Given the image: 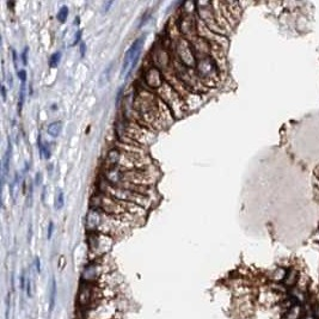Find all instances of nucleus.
Returning a JSON list of instances; mask_svg holds the SVG:
<instances>
[{"label":"nucleus","mask_w":319,"mask_h":319,"mask_svg":"<svg viewBox=\"0 0 319 319\" xmlns=\"http://www.w3.org/2000/svg\"><path fill=\"white\" fill-rule=\"evenodd\" d=\"M47 130H48V133L53 136V138H58V136L62 132V123L60 121L53 122V123H50L49 126H48Z\"/></svg>","instance_id":"nucleus-18"},{"label":"nucleus","mask_w":319,"mask_h":319,"mask_svg":"<svg viewBox=\"0 0 319 319\" xmlns=\"http://www.w3.org/2000/svg\"><path fill=\"white\" fill-rule=\"evenodd\" d=\"M134 108L140 116L141 126L163 129L173 122L172 113L159 97L146 90H140L134 99Z\"/></svg>","instance_id":"nucleus-1"},{"label":"nucleus","mask_w":319,"mask_h":319,"mask_svg":"<svg viewBox=\"0 0 319 319\" xmlns=\"http://www.w3.org/2000/svg\"><path fill=\"white\" fill-rule=\"evenodd\" d=\"M110 70H112V66H108L107 67V70H104L103 71V73H102V76H101V85H103L104 84V79H105V81H107V79L109 78V72H110Z\"/></svg>","instance_id":"nucleus-24"},{"label":"nucleus","mask_w":319,"mask_h":319,"mask_svg":"<svg viewBox=\"0 0 319 319\" xmlns=\"http://www.w3.org/2000/svg\"><path fill=\"white\" fill-rule=\"evenodd\" d=\"M144 43H145V35L136 39L135 41H134V43L130 45L129 49L127 50L126 55H124V59H123V64H122V68H121L122 78H124V77L130 75L136 65H138Z\"/></svg>","instance_id":"nucleus-10"},{"label":"nucleus","mask_w":319,"mask_h":319,"mask_svg":"<svg viewBox=\"0 0 319 319\" xmlns=\"http://www.w3.org/2000/svg\"><path fill=\"white\" fill-rule=\"evenodd\" d=\"M113 5V1H107L103 4V7H102V12H108L109 11V7Z\"/></svg>","instance_id":"nucleus-26"},{"label":"nucleus","mask_w":319,"mask_h":319,"mask_svg":"<svg viewBox=\"0 0 319 319\" xmlns=\"http://www.w3.org/2000/svg\"><path fill=\"white\" fill-rule=\"evenodd\" d=\"M21 289L24 290L27 289L25 288V273L22 272V275H21Z\"/></svg>","instance_id":"nucleus-30"},{"label":"nucleus","mask_w":319,"mask_h":319,"mask_svg":"<svg viewBox=\"0 0 319 319\" xmlns=\"http://www.w3.org/2000/svg\"><path fill=\"white\" fill-rule=\"evenodd\" d=\"M8 84H10V87L13 86V79H12V76L10 75V78H8Z\"/></svg>","instance_id":"nucleus-37"},{"label":"nucleus","mask_w":319,"mask_h":319,"mask_svg":"<svg viewBox=\"0 0 319 319\" xmlns=\"http://www.w3.org/2000/svg\"><path fill=\"white\" fill-rule=\"evenodd\" d=\"M195 6L199 12V16H200L201 21L203 22L204 24H206L207 27L213 31V33L220 34V35H226L227 31H225L223 28L220 27V24H219L218 21H216L212 2H196Z\"/></svg>","instance_id":"nucleus-11"},{"label":"nucleus","mask_w":319,"mask_h":319,"mask_svg":"<svg viewBox=\"0 0 319 319\" xmlns=\"http://www.w3.org/2000/svg\"><path fill=\"white\" fill-rule=\"evenodd\" d=\"M85 49H86V48H85V44H84V43H81V44H80V55H81V58H84V55H85Z\"/></svg>","instance_id":"nucleus-36"},{"label":"nucleus","mask_w":319,"mask_h":319,"mask_svg":"<svg viewBox=\"0 0 319 319\" xmlns=\"http://www.w3.org/2000/svg\"><path fill=\"white\" fill-rule=\"evenodd\" d=\"M25 99V82H22L21 89H19V99H18V113L22 112L23 104Z\"/></svg>","instance_id":"nucleus-21"},{"label":"nucleus","mask_w":319,"mask_h":319,"mask_svg":"<svg viewBox=\"0 0 319 319\" xmlns=\"http://www.w3.org/2000/svg\"><path fill=\"white\" fill-rule=\"evenodd\" d=\"M11 157H12V145H11V142H8L7 150H6V152H5V156H4V160H2V175H1L2 186H4L5 182H6L8 171H10Z\"/></svg>","instance_id":"nucleus-16"},{"label":"nucleus","mask_w":319,"mask_h":319,"mask_svg":"<svg viewBox=\"0 0 319 319\" xmlns=\"http://www.w3.org/2000/svg\"><path fill=\"white\" fill-rule=\"evenodd\" d=\"M65 204V196H64V192L62 190H59L58 194H56V199H55V209H61Z\"/></svg>","instance_id":"nucleus-22"},{"label":"nucleus","mask_w":319,"mask_h":319,"mask_svg":"<svg viewBox=\"0 0 319 319\" xmlns=\"http://www.w3.org/2000/svg\"><path fill=\"white\" fill-rule=\"evenodd\" d=\"M17 75H18L19 79H21L22 82L27 81V71H25V70H19L18 72H17Z\"/></svg>","instance_id":"nucleus-25"},{"label":"nucleus","mask_w":319,"mask_h":319,"mask_svg":"<svg viewBox=\"0 0 319 319\" xmlns=\"http://www.w3.org/2000/svg\"><path fill=\"white\" fill-rule=\"evenodd\" d=\"M113 237L99 232H87V246L91 255L96 260L103 256L113 247Z\"/></svg>","instance_id":"nucleus-8"},{"label":"nucleus","mask_w":319,"mask_h":319,"mask_svg":"<svg viewBox=\"0 0 319 319\" xmlns=\"http://www.w3.org/2000/svg\"><path fill=\"white\" fill-rule=\"evenodd\" d=\"M27 295L28 297H31V281H30V279H27Z\"/></svg>","instance_id":"nucleus-28"},{"label":"nucleus","mask_w":319,"mask_h":319,"mask_svg":"<svg viewBox=\"0 0 319 319\" xmlns=\"http://www.w3.org/2000/svg\"><path fill=\"white\" fill-rule=\"evenodd\" d=\"M195 71L203 85L215 86L218 84V81L220 80L221 71L219 68L218 64L214 61V59L210 55L207 56V58L198 60L196 61Z\"/></svg>","instance_id":"nucleus-6"},{"label":"nucleus","mask_w":319,"mask_h":319,"mask_svg":"<svg viewBox=\"0 0 319 319\" xmlns=\"http://www.w3.org/2000/svg\"><path fill=\"white\" fill-rule=\"evenodd\" d=\"M152 61L155 67L159 70H167L172 65V59H171L169 50L164 47L163 43H158L155 45L152 52Z\"/></svg>","instance_id":"nucleus-14"},{"label":"nucleus","mask_w":319,"mask_h":319,"mask_svg":"<svg viewBox=\"0 0 319 319\" xmlns=\"http://www.w3.org/2000/svg\"><path fill=\"white\" fill-rule=\"evenodd\" d=\"M27 55H28V48H25L24 52L22 53V61H23V65H27V64H28Z\"/></svg>","instance_id":"nucleus-29"},{"label":"nucleus","mask_w":319,"mask_h":319,"mask_svg":"<svg viewBox=\"0 0 319 319\" xmlns=\"http://www.w3.org/2000/svg\"><path fill=\"white\" fill-rule=\"evenodd\" d=\"M56 281L55 279L53 278L52 280V290H50V305H49V309L50 311H53L54 306H55V299H56Z\"/></svg>","instance_id":"nucleus-19"},{"label":"nucleus","mask_w":319,"mask_h":319,"mask_svg":"<svg viewBox=\"0 0 319 319\" xmlns=\"http://www.w3.org/2000/svg\"><path fill=\"white\" fill-rule=\"evenodd\" d=\"M179 31L189 42L199 38L198 35V21L194 18L193 13L184 12L179 19Z\"/></svg>","instance_id":"nucleus-13"},{"label":"nucleus","mask_w":319,"mask_h":319,"mask_svg":"<svg viewBox=\"0 0 319 319\" xmlns=\"http://www.w3.org/2000/svg\"><path fill=\"white\" fill-rule=\"evenodd\" d=\"M53 229H54V224H53V221H50V223H49V229H48V239L52 238Z\"/></svg>","instance_id":"nucleus-33"},{"label":"nucleus","mask_w":319,"mask_h":319,"mask_svg":"<svg viewBox=\"0 0 319 319\" xmlns=\"http://www.w3.org/2000/svg\"><path fill=\"white\" fill-rule=\"evenodd\" d=\"M42 183V175L40 172H38L35 175V186H41Z\"/></svg>","instance_id":"nucleus-27"},{"label":"nucleus","mask_w":319,"mask_h":319,"mask_svg":"<svg viewBox=\"0 0 319 319\" xmlns=\"http://www.w3.org/2000/svg\"><path fill=\"white\" fill-rule=\"evenodd\" d=\"M87 232H99L115 238L123 236L128 230V224L123 223L118 216H114L101 210L90 208L85 218Z\"/></svg>","instance_id":"nucleus-3"},{"label":"nucleus","mask_w":319,"mask_h":319,"mask_svg":"<svg viewBox=\"0 0 319 319\" xmlns=\"http://www.w3.org/2000/svg\"><path fill=\"white\" fill-rule=\"evenodd\" d=\"M67 17H68V7L67 6H61V8H60L59 12H58L59 22L65 23V22H66Z\"/></svg>","instance_id":"nucleus-23"},{"label":"nucleus","mask_w":319,"mask_h":319,"mask_svg":"<svg viewBox=\"0 0 319 319\" xmlns=\"http://www.w3.org/2000/svg\"><path fill=\"white\" fill-rule=\"evenodd\" d=\"M81 30H78V33L76 34V36H75V42H73V45H76L77 43H78L79 41H80V38H81Z\"/></svg>","instance_id":"nucleus-31"},{"label":"nucleus","mask_w":319,"mask_h":319,"mask_svg":"<svg viewBox=\"0 0 319 319\" xmlns=\"http://www.w3.org/2000/svg\"><path fill=\"white\" fill-rule=\"evenodd\" d=\"M99 190H101L102 194L104 195L110 196V198L116 199V200L123 201V202H129V203L138 204L142 208H149L150 207V198L149 196L141 195V194L134 193L132 190L123 189V188H119L115 186H112V184L108 183L107 181L102 182L101 186H99Z\"/></svg>","instance_id":"nucleus-4"},{"label":"nucleus","mask_w":319,"mask_h":319,"mask_svg":"<svg viewBox=\"0 0 319 319\" xmlns=\"http://www.w3.org/2000/svg\"><path fill=\"white\" fill-rule=\"evenodd\" d=\"M173 71H175V76L177 77L178 80L187 90L194 91V92H201V91L206 90L194 68L187 67L186 65L179 61H175L173 62Z\"/></svg>","instance_id":"nucleus-7"},{"label":"nucleus","mask_w":319,"mask_h":319,"mask_svg":"<svg viewBox=\"0 0 319 319\" xmlns=\"http://www.w3.org/2000/svg\"><path fill=\"white\" fill-rule=\"evenodd\" d=\"M118 307L115 300L105 299L85 309V319H118Z\"/></svg>","instance_id":"nucleus-9"},{"label":"nucleus","mask_w":319,"mask_h":319,"mask_svg":"<svg viewBox=\"0 0 319 319\" xmlns=\"http://www.w3.org/2000/svg\"><path fill=\"white\" fill-rule=\"evenodd\" d=\"M145 82H146V85L150 87V89H153V90L160 89L165 82L164 76L163 73H161V71L155 66L150 67L149 70L146 71V73H145Z\"/></svg>","instance_id":"nucleus-15"},{"label":"nucleus","mask_w":319,"mask_h":319,"mask_svg":"<svg viewBox=\"0 0 319 319\" xmlns=\"http://www.w3.org/2000/svg\"><path fill=\"white\" fill-rule=\"evenodd\" d=\"M12 56H13V65H15V68L17 70V72H18V65H17V53L15 49H12Z\"/></svg>","instance_id":"nucleus-32"},{"label":"nucleus","mask_w":319,"mask_h":319,"mask_svg":"<svg viewBox=\"0 0 319 319\" xmlns=\"http://www.w3.org/2000/svg\"><path fill=\"white\" fill-rule=\"evenodd\" d=\"M60 61H61V52L54 53L52 56H50L49 60V66L52 68H56L59 66Z\"/></svg>","instance_id":"nucleus-20"},{"label":"nucleus","mask_w":319,"mask_h":319,"mask_svg":"<svg viewBox=\"0 0 319 319\" xmlns=\"http://www.w3.org/2000/svg\"><path fill=\"white\" fill-rule=\"evenodd\" d=\"M312 193L313 199H315L316 203L319 207V165L313 171L312 176ZM318 235H319V225H318ZM318 246H319V237H318Z\"/></svg>","instance_id":"nucleus-17"},{"label":"nucleus","mask_w":319,"mask_h":319,"mask_svg":"<svg viewBox=\"0 0 319 319\" xmlns=\"http://www.w3.org/2000/svg\"><path fill=\"white\" fill-rule=\"evenodd\" d=\"M91 208L101 210L107 214L118 216L126 224H134L140 216L145 214V208L138 204L116 200L110 196L99 193L91 198Z\"/></svg>","instance_id":"nucleus-2"},{"label":"nucleus","mask_w":319,"mask_h":319,"mask_svg":"<svg viewBox=\"0 0 319 319\" xmlns=\"http://www.w3.org/2000/svg\"><path fill=\"white\" fill-rule=\"evenodd\" d=\"M1 96H2V101H6V86L5 85H1Z\"/></svg>","instance_id":"nucleus-35"},{"label":"nucleus","mask_w":319,"mask_h":319,"mask_svg":"<svg viewBox=\"0 0 319 319\" xmlns=\"http://www.w3.org/2000/svg\"><path fill=\"white\" fill-rule=\"evenodd\" d=\"M35 266H36V272L41 273V261H40L39 257H36L35 260Z\"/></svg>","instance_id":"nucleus-34"},{"label":"nucleus","mask_w":319,"mask_h":319,"mask_svg":"<svg viewBox=\"0 0 319 319\" xmlns=\"http://www.w3.org/2000/svg\"><path fill=\"white\" fill-rule=\"evenodd\" d=\"M175 52L177 55L178 61L186 65L189 68L196 67V58L195 54L193 52V48L190 42L186 38H179L175 41Z\"/></svg>","instance_id":"nucleus-12"},{"label":"nucleus","mask_w":319,"mask_h":319,"mask_svg":"<svg viewBox=\"0 0 319 319\" xmlns=\"http://www.w3.org/2000/svg\"><path fill=\"white\" fill-rule=\"evenodd\" d=\"M157 91H158L159 98L167 105L172 115H175L176 118H181V116L184 115L187 102L184 101L183 97L179 95L177 91L171 86L169 82L165 81L163 86Z\"/></svg>","instance_id":"nucleus-5"}]
</instances>
